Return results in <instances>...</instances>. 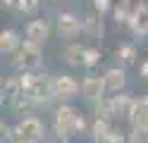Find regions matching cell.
Here are the masks:
<instances>
[{
  "label": "cell",
  "mask_w": 148,
  "mask_h": 143,
  "mask_svg": "<svg viewBox=\"0 0 148 143\" xmlns=\"http://www.w3.org/2000/svg\"><path fill=\"white\" fill-rule=\"evenodd\" d=\"M127 141L129 143H148V124H132Z\"/></svg>",
  "instance_id": "cell-15"
},
{
  "label": "cell",
  "mask_w": 148,
  "mask_h": 143,
  "mask_svg": "<svg viewBox=\"0 0 148 143\" xmlns=\"http://www.w3.org/2000/svg\"><path fill=\"white\" fill-rule=\"evenodd\" d=\"M24 93L34 100V105H48L55 98V79H50L48 74H29L24 72L19 76Z\"/></svg>",
  "instance_id": "cell-2"
},
{
  "label": "cell",
  "mask_w": 148,
  "mask_h": 143,
  "mask_svg": "<svg viewBox=\"0 0 148 143\" xmlns=\"http://www.w3.org/2000/svg\"><path fill=\"white\" fill-rule=\"evenodd\" d=\"M53 129H55V136H58L60 141H69V138L79 136V133L86 129V119L81 117L72 105L62 103L60 107L55 110V124H53Z\"/></svg>",
  "instance_id": "cell-1"
},
{
  "label": "cell",
  "mask_w": 148,
  "mask_h": 143,
  "mask_svg": "<svg viewBox=\"0 0 148 143\" xmlns=\"http://www.w3.org/2000/svg\"><path fill=\"white\" fill-rule=\"evenodd\" d=\"M81 91V86L72 79V76H55V98L58 100H72V98H77Z\"/></svg>",
  "instance_id": "cell-6"
},
{
  "label": "cell",
  "mask_w": 148,
  "mask_h": 143,
  "mask_svg": "<svg viewBox=\"0 0 148 143\" xmlns=\"http://www.w3.org/2000/svg\"><path fill=\"white\" fill-rule=\"evenodd\" d=\"M141 76L148 81V62H143V64H141Z\"/></svg>",
  "instance_id": "cell-18"
},
{
  "label": "cell",
  "mask_w": 148,
  "mask_h": 143,
  "mask_svg": "<svg viewBox=\"0 0 148 143\" xmlns=\"http://www.w3.org/2000/svg\"><path fill=\"white\" fill-rule=\"evenodd\" d=\"M110 133H112L110 119H100V117H96L93 127H91V138H93V143H105Z\"/></svg>",
  "instance_id": "cell-14"
},
{
  "label": "cell",
  "mask_w": 148,
  "mask_h": 143,
  "mask_svg": "<svg viewBox=\"0 0 148 143\" xmlns=\"http://www.w3.org/2000/svg\"><path fill=\"white\" fill-rule=\"evenodd\" d=\"M117 57H119L124 64H132V62L136 60V48H134V45H129V43L119 45V48H117Z\"/></svg>",
  "instance_id": "cell-16"
},
{
  "label": "cell",
  "mask_w": 148,
  "mask_h": 143,
  "mask_svg": "<svg viewBox=\"0 0 148 143\" xmlns=\"http://www.w3.org/2000/svg\"><path fill=\"white\" fill-rule=\"evenodd\" d=\"M129 122L132 124H148V95L134 100L132 114H129Z\"/></svg>",
  "instance_id": "cell-13"
},
{
  "label": "cell",
  "mask_w": 148,
  "mask_h": 143,
  "mask_svg": "<svg viewBox=\"0 0 148 143\" xmlns=\"http://www.w3.org/2000/svg\"><path fill=\"white\" fill-rule=\"evenodd\" d=\"M100 62V50H96V48H86V57H84V67H96Z\"/></svg>",
  "instance_id": "cell-17"
},
{
  "label": "cell",
  "mask_w": 148,
  "mask_h": 143,
  "mask_svg": "<svg viewBox=\"0 0 148 143\" xmlns=\"http://www.w3.org/2000/svg\"><path fill=\"white\" fill-rule=\"evenodd\" d=\"M48 34H50V29H48V24H45L43 19H34V22H29V24H26V31H24L26 41L41 45V48H43L45 41H48Z\"/></svg>",
  "instance_id": "cell-8"
},
{
  "label": "cell",
  "mask_w": 148,
  "mask_h": 143,
  "mask_svg": "<svg viewBox=\"0 0 148 143\" xmlns=\"http://www.w3.org/2000/svg\"><path fill=\"white\" fill-rule=\"evenodd\" d=\"M110 100H112V117H127L129 119L136 98H132L127 93H119V95H110Z\"/></svg>",
  "instance_id": "cell-10"
},
{
  "label": "cell",
  "mask_w": 148,
  "mask_h": 143,
  "mask_svg": "<svg viewBox=\"0 0 148 143\" xmlns=\"http://www.w3.org/2000/svg\"><path fill=\"white\" fill-rule=\"evenodd\" d=\"M22 48V41L19 36H17V31H12V29H5L3 34H0V53L3 55H12Z\"/></svg>",
  "instance_id": "cell-11"
},
{
  "label": "cell",
  "mask_w": 148,
  "mask_h": 143,
  "mask_svg": "<svg viewBox=\"0 0 148 143\" xmlns=\"http://www.w3.org/2000/svg\"><path fill=\"white\" fill-rule=\"evenodd\" d=\"M62 57H64V62H67V64H72V67H84L86 48H84V45H79V43H72V45H67V48H64Z\"/></svg>",
  "instance_id": "cell-12"
},
{
  "label": "cell",
  "mask_w": 148,
  "mask_h": 143,
  "mask_svg": "<svg viewBox=\"0 0 148 143\" xmlns=\"http://www.w3.org/2000/svg\"><path fill=\"white\" fill-rule=\"evenodd\" d=\"M58 31L62 38H77L79 31H81V22L72 12H62L58 17Z\"/></svg>",
  "instance_id": "cell-9"
},
{
  "label": "cell",
  "mask_w": 148,
  "mask_h": 143,
  "mask_svg": "<svg viewBox=\"0 0 148 143\" xmlns=\"http://www.w3.org/2000/svg\"><path fill=\"white\" fill-rule=\"evenodd\" d=\"M103 81H105L108 93H122L124 86H127V72L122 69V67H110V69L103 74Z\"/></svg>",
  "instance_id": "cell-7"
},
{
  "label": "cell",
  "mask_w": 148,
  "mask_h": 143,
  "mask_svg": "<svg viewBox=\"0 0 148 143\" xmlns=\"http://www.w3.org/2000/svg\"><path fill=\"white\" fill-rule=\"evenodd\" d=\"M17 131H19L22 136H26L31 143H38V141H43V136H45V124H43L38 117L29 114V117H22V119H19Z\"/></svg>",
  "instance_id": "cell-4"
},
{
  "label": "cell",
  "mask_w": 148,
  "mask_h": 143,
  "mask_svg": "<svg viewBox=\"0 0 148 143\" xmlns=\"http://www.w3.org/2000/svg\"><path fill=\"white\" fill-rule=\"evenodd\" d=\"M41 45H36V43H29V41H24L22 48L14 53V64L17 67H22V69H36V67L41 64Z\"/></svg>",
  "instance_id": "cell-3"
},
{
  "label": "cell",
  "mask_w": 148,
  "mask_h": 143,
  "mask_svg": "<svg viewBox=\"0 0 148 143\" xmlns=\"http://www.w3.org/2000/svg\"><path fill=\"white\" fill-rule=\"evenodd\" d=\"M105 81H103V76H86L84 83H81V95L88 100V103H98V100H103L105 98Z\"/></svg>",
  "instance_id": "cell-5"
}]
</instances>
